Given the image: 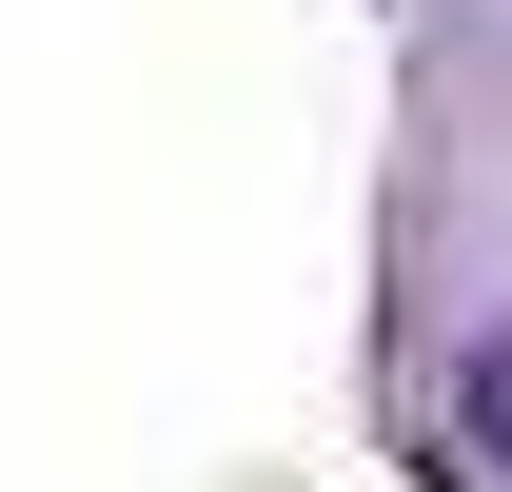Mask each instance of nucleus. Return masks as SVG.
<instances>
[{"label": "nucleus", "mask_w": 512, "mask_h": 492, "mask_svg": "<svg viewBox=\"0 0 512 492\" xmlns=\"http://www.w3.org/2000/svg\"><path fill=\"white\" fill-rule=\"evenodd\" d=\"M453 433H473V453H493V492H512V335H473V355H453Z\"/></svg>", "instance_id": "nucleus-1"}]
</instances>
